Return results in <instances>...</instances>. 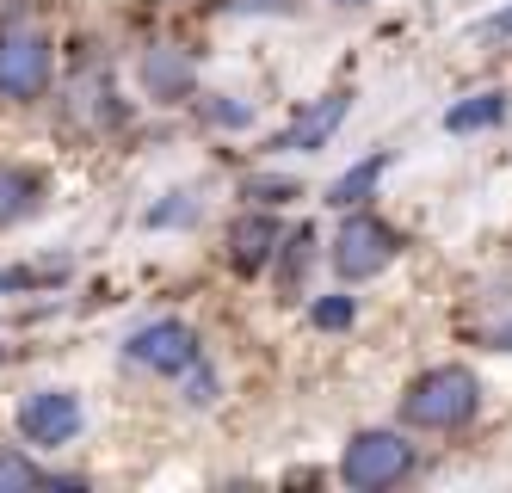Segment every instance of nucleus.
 Returning a JSON list of instances; mask_svg holds the SVG:
<instances>
[{"instance_id": "aec40b11", "label": "nucleus", "mask_w": 512, "mask_h": 493, "mask_svg": "<svg viewBox=\"0 0 512 493\" xmlns=\"http://www.w3.org/2000/svg\"><path fill=\"white\" fill-rule=\"evenodd\" d=\"M284 247H290V259H284V278H297L303 265H309V229H303V235H290Z\"/></svg>"}, {"instance_id": "2eb2a0df", "label": "nucleus", "mask_w": 512, "mask_h": 493, "mask_svg": "<svg viewBox=\"0 0 512 493\" xmlns=\"http://www.w3.org/2000/svg\"><path fill=\"white\" fill-rule=\"evenodd\" d=\"M352 315H358V309H352V296H321L315 309H309V321H315L321 333H340V327H352Z\"/></svg>"}, {"instance_id": "7ed1b4c3", "label": "nucleus", "mask_w": 512, "mask_h": 493, "mask_svg": "<svg viewBox=\"0 0 512 493\" xmlns=\"http://www.w3.org/2000/svg\"><path fill=\"white\" fill-rule=\"evenodd\" d=\"M408 469H414V444L401 438V432H358L346 444V457H340V481L358 487V493L395 487Z\"/></svg>"}, {"instance_id": "f03ea898", "label": "nucleus", "mask_w": 512, "mask_h": 493, "mask_svg": "<svg viewBox=\"0 0 512 493\" xmlns=\"http://www.w3.org/2000/svg\"><path fill=\"white\" fill-rule=\"evenodd\" d=\"M50 74H56V50L38 25H25V19L0 25V99H13V105L44 99Z\"/></svg>"}, {"instance_id": "412c9836", "label": "nucleus", "mask_w": 512, "mask_h": 493, "mask_svg": "<svg viewBox=\"0 0 512 493\" xmlns=\"http://www.w3.org/2000/svg\"><path fill=\"white\" fill-rule=\"evenodd\" d=\"M25 7H31V0H0V25H19Z\"/></svg>"}, {"instance_id": "5701e85b", "label": "nucleus", "mask_w": 512, "mask_h": 493, "mask_svg": "<svg viewBox=\"0 0 512 493\" xmlns=\"http://www.w3.org/2000/svg\"><path fill=\"white\" fill-rule=\"evenodd\" d=\"M488 31H500V37H506V31H512V7H506V13H494V19H488Z\"/></svg>"}, {"instance_id": "ddd939ff", "label": "nucleus", "mask_w": 512, "mask_h": 493, "mask_svg": "<svg viewBox=\"0 0 512 493\" xmlns=\"http://www.w3.org/2000/svg\"><path fill=\"white\" fill-rule=\"evenodd\" d=\"M500 118H506V93H475V99H463V105L445 111V130L451 136H469V130H488Z\"/></svg>"}, {"instance_id": "1a4fd4ad", "label": "nucleus", "mask_w": 512, "mask_h": 493, "mask_svg": "<svg viewBox=\"0 0 512 493\" xmlns=\"http://www.w3.org/2000/svg\"><path fill=\"white\" fill-rule=\"evenodd\" d=\"M278 222L272 216H241L235 222V229H229V265H235V272H260V265L278 253Z\"/></svg>"}, {"instance_id": "dca6fc26", "label": "nucleus", "mask_w": 512, "mask_h": 493, "mask_svg": "<svg viewBox=\"0 0 512 493\" xmlns=\"http://www.w3.org/2000/svg\"><path fill=\"white\" fill-rule=\"evenodd\" d=\"M192 216H198V204H192L186 192H173L167 204H155V210H149V229H173V222H192Z\"/></svg>"}, {"instance_id": "f8f14e48", "label": "nucleus", "mask_w": 512, "mask_h": 493, "mask_svg": "<svg viewBox=\"0 0 512 493\" xmlns=\"http://www.w3.org/2000/svg\"><path fill=\"white\" fill-rule=\"evenodd\" d=\"M383 167H389V155H371V161H358L352 173H340L334 185H327V204H334V210H352V204H364V198H371V185L383 179Z\"/></svg>"}, {"instance_id": "f3484780", "label": "nucleus", "mask_w": 512, "mask_h": 493, "mask_svg": "<svg viewBox=\"0 0 512 493\" xmlns=\"http://www.w3.org/2000/svg\"><path fill=\"white\" fill-rule=\"evenodd\" d=\"M204 118L223 124V130H241V124H253V111L247 105H229V99H204Z\"/></svg>"}, {"instance_id": "9b49d317", "label": "nucleus", "mask_w": 512, "mask_h": 493, "mask_svg": "<svg viewBox=\"0 0 512 493\" xmlns=\"http://www.w3.org/2000/svg\"><path fill=\"white\" fill-rule=\"evenodd\" d=\"M31 487H81L75 475H50L25 450H0V493H31Z\"/></svg>"}, {"instance_id": "4be33fe9", "label": "nucleus", "mask_w": 512, "mask_h": 493, "mask_svg": "<svg viewBox=\"0 0 512 493\" xmlns=\"http://www.w3.org/2000/svg\"><path fill=\"white\" fill-rule=\"evenodd\" d=\"M488 339H494V352H512V321H500V327H494Z\"/></svg>"}, {"instance_id": "423d86ee", "label": "nucleus", "mask_w": 512, "mask_h": 493, "mask_svg": "<svg viewBox=\"0 0 512 493\" xmlns=\"http://www.w3.org/2000/svg\"><path fill=\"white\" fill-rule=\"evenodd\" d=\"M81 420H87L81 395H68V389H38V395L19 401V438L38 444V450H62L81 432Z\"/></svg>"}, {"instance_id": "b1692460", "label": "nucleus", "mask_w": 512, "mask_h": 493, "mask_svg": "<svg viewBox=\"0 0 512 493\" xmlns=\"http://www.w3.org/2000/svg\"><path fill=\"white\" fill-rule=\"evenodd\" d=\"M340 7H358V0H340Z\"/></svg>"}, {"instance_id": "20e7f679", "label": "nucleus", "mask_w": 512, "mask_h": 493, "mask_svg": "<svg viewBox=\"0 0 512 493\" xmlns=\"http://www.w3.org/2000/svg\"><path fill=\"white\" fill-rule=\"evenodd\" d=\"M395 253H401V235L389 229V222H377V216H346L340 235H334V272L346 284H364V278L389 272Z\"/></svg>"}, {"instance_id": "0eeeda50", "label": "nucleus", "mask_w": 512, "mask_h": 493, "mask_svg": "<svg viewBox=\"0 0 512 493\" xmlns=\"http://www.w3.org/2000/svg\"><path fill=\"white\" fill-rule=\"evenodd\" d=\"M346 105H352V93H327V99H315L297 124L272 136V155H315V148H327V136L346 124Z\"/></svg>"}, {"instance_id": "f257e3e1", "label": "nucleus", "mask_w": 512, "mask_h": 493, "mask_svg": "<svg viewBox=\"0 0 512 493\" xmlns=\"http://www.w3.org/2000/svg\"><path fill=\"white\" fill-rule=\"evenodd\" d=\"M475 407H482V383H475V370L463 364H438L426 376H414L408 395H401V420L420 426V432H457L475 420Z\"/></svg>"}, {"instance_id": "4468645a", "label": "nucleus", "mask_w": 512, "mask_h": 493, "mask_svg": "<svg viewBox=\"0 0 512 493\" xmlns=\"http://www.w3.org/2000/svg\"><path fill=\"white\" fill-rule=\"evenodd\" d=\"M68 278V265H0V296L7 290H50Z\"/></svg>"}, {"instance_id": "6ab92c4d", "label": "nucleus", "mask_w": 512, "mask_h": 493, "mask_svg": "<svg viewBox=\"0 0 512 493\" xmlns=\"http://www.w3.org/2000/svg\"><path fill=\"white\" fill-rule=\"evenodd\" d=\"M186 376H192V395H186V401H192V407H210V401H216V376H210V370H198V364H192Z\"/></svg>"}, {"instance_id": "39448f33", "label": "nucleus", "mask_w": 512, "mask_h": 493, "mask_svg": "<svg viewBox=\"0 0 512 493\" xmlns=\"http://www.w3.org/2000/svg\"><path fill=\"white\" fill-rule=\"evenodd\" d=\"M124 358L155 370V376H186L198 364V333L186 321H149V327H136L124 339Z\"/></svg>"}, {"instance_id": "9d476101", "label": "nucleus", "mask_w": 512, "mask_h": 493, "mask_svg": "<svg viewBox=\"0 0 512 493\" xmlns=\"http://www.w3.org/2000/svg\"><path fill=\"white\" fill-rule=\"evenodd\" d=\"M44 204V179L31 167H13L0 161V229H13V222H25L31 210Z\"/></svg>"}, {"instance_id": "6e6552de", "label": "nucleus", "mask_w": 512, "mask_h": 493, "mask_svg": "<svg viewBox=\"0 0 512 493\" xmlns=\"http://www.w3.org/2000/svg\"><path fill=\"white\" fill-rule=\"evenodd\" d=\"M192 81H198V68H192V56H186V50L155 44L149 56H142V87H149V99L179 105V99L192 93Z\"/></svg>"}, {"instance_id": "a211bd4d", "label": "nucleus", "mask_w": 512, "mask_h": 493, "mask_svg": "<svg viewBox=\"0 0 512 493\" xmlns=\"http://www.w3.org/2000/svg\"><path fill=\"white\" fill-rule=\"evenodd\" d=\"M247 198H260V204H290V198H297V185H290V179H247Z\"/></svg>"}]
</instances>
